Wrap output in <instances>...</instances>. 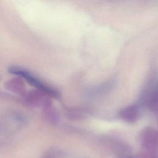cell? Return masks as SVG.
Wrapping results in <instances>:
<instances>
[{
    "instance_id": "obj_2",
    "label": "cell",
    "mask_w": 158,
    "mask_h": 158,
    "mask_svg": "<svg viewBox=\"0 0 158 158\" xmlns=\"http://www.w3.org/2000/svg\"><path fill=\"white\" fill-rule=\"evenodd\" d=\"M141 114V105L135 104L127 106L119 112L120 117L125 122L132 123L138 119Z\"/></svg>"
},
{
    "instance_id": "obj_1",
    "label": "cell",
    "mask_w": 158,
    "mask_h": 158,
    "mask_svg": "<svg viewBox=\"0 0 158 158\" xmlns=\"http://www.w3.org/2000/svg\"><path fill=\"white\" fill-rule=\"evenodd\" d=\"M9 71L12 74L22 77L29 84L43 91V93H45L49 96L53 98L59 97V93L56 90L41 81L39 78L36 77L30 72L17 67H10L9 69Z\"/></svg>"
},
{
    "instance_id": "obj_3",
    "label": "cell",
    "mask_w": 158,
    "mask_h": 158,
    "mask_svg": "<svg viewBox=\"0 0 158 158\" xmlns=\"http://www.w3.org/2000/svg\"><path fill=\"white\" fill-rule=\"evenodd\" d=\"M142 141L144 146L149 149H157L158 131L151 128H146L142 134Z\"/></svg>"
}]
</instances>
